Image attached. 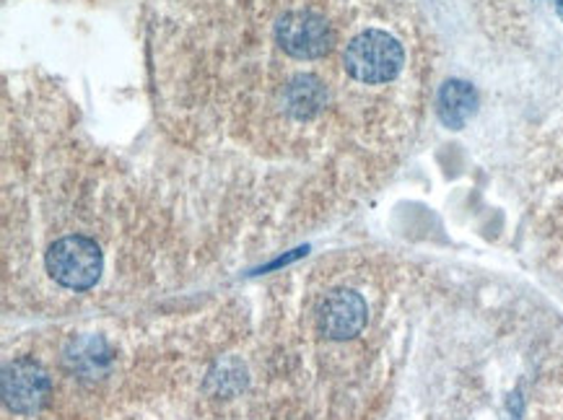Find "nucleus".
Returning a JSON list of instances; mask_svg holds the SVG:
<instances>
[{"instance_id":"obj_1","label":"nucleus","mask_w":563,"mask_h":420,"mask_svg":"<svg viewBox=\"0 0 563 420\" xmlns=\"http://www.w3.org/2000/svg\"><path fill=\"white\" fill-rule=\"evenodd\" d=\"M343 65L345 74L356 78L358 84H387L400 76L402 65H406V49L393 34L382 32V29H366L345 47Z\"/></svg>"},{"instance_id":"obj_2","label":"nucleus","mask_w":563,"mask_h":420,"mask_svg":"<svg viewBox=\"0 0 563 420\" xmlns=\"http://www.w3.org/2000/svg\"><path fill=\"white\" fill-rule=\"evenodd\" d=\"M102 252L89 236H63L47 252V273L70 291H89L102 278Z\"/></svg>"},{"instance_id":"obj_3","label":"nucleus","mask_w":563,"mask_h":420,"mask_svg":"<svg viewBox=\"0 0 563 420\" xmlns=\"http://www.w3.org/2000/svg\"><path fill=\"white\" fill-rule=\"evenodd\" d=\"M276 42L296 60H317L333 49V29L320 13L291 11L278 19Z\"/></svg>"},{"instance_id":"obj_4","label":"nucleus","mask_w":563,"mask_h":420,"mask_svg":"<svg viewBox=\"0 0 563 420\" xmlns=\"http://www.w3.org/2000/svg\"><path fill=\"white\" fill-rule=\"evenodd\" d=\"M49 397V376L37 361L19 358L3 372V402L19 416H34Z\"/></svg>"},{"instance_id":"obj_5","label":"nucleus","mask_w":563,"mask_h":420,"mask_svg":"<svg viewBox=\"0 0 563 420\" xmlns=\"http://www.w3.org/2000/svg\"><path fill=\"white\" fill-rule=\"evenodd\" d=\"M366 301L361 299V294L351 291V288H338L322 301L320 317V332L330 340H351L356 338L366 324Z\"/></svg>"},{"instance_id":"obj_6","label":"nucleus","mask_w":563,"mask_h":420,"mask_svg":"<svg viewBox=\"0 0 563 420\" xmlns=\"http://www.w3.org/2000/svg\"><path fill=\"white\" fill-rule=\"evenodd\" d=\"M478 110V93H475L473 84L452 78L446 81L437 93V114L442 120L444 128L462 130L467 125V120L473 118Z\"/></svg>"},{"instance_id":"obj_7","label":"nucleus","mask_w":563,"mask_h":420,"mask_svg":"<svg viewBox=\"0 0 563 420\" xmlns=\"http://www.w3.org/2000/svg\"><path fill=\"white\" fill-rule=\"evenodd\" d=\"M65 361H68V366L74 368L76 374L97 379V376H102L107 372V366H110V351H107L102 338H81L70 343L68 353H65Z\"/></svg>"},{"instance_id":"obj_8","label":"nucleus","mask_w":563,"mask_h":420,"mask_svg":"<svg viewBox=\"0 0 563 420\" xmlns=\"http://www.w3.org/2000/svg\"><path fill=\"white\" fill-rule=\"evenodd\" d=\"M324 89L314 76H299L286 89V110L296 120H309L322 110Z\"/></svg>"},{"instance_id":"obj_9","label":"nucleus","mask_w":563,"mask_h":420,"mask_svg":"<svg viewBox=\"0 0 563 420\" xmlns=\"http://www.w3.org/2000/svg\"><path fill=\"white\" fill-rule=\"evenodd\" d=\"M555 11H559V16L563 21V0H555Z\"/></svg>"}]
</instances>
